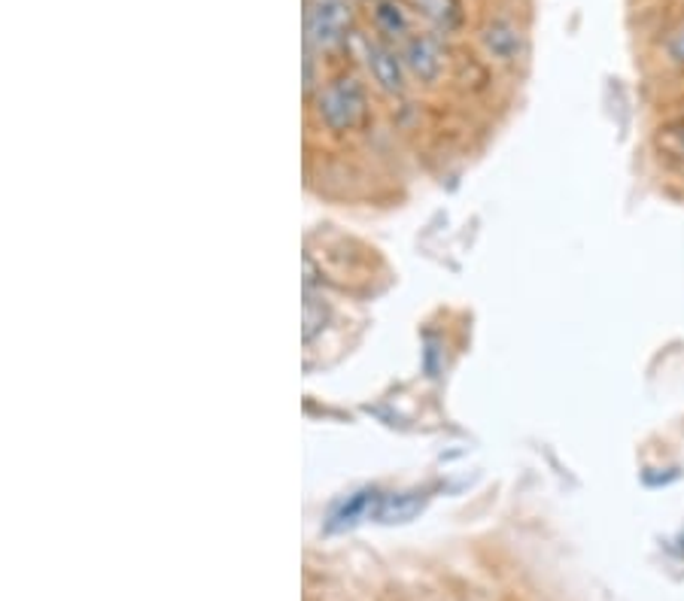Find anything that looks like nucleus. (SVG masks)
Returning <instances> with one entry per match:
<instances>
[{
    "instance_id": "obj_1",
    "label": "nucleus",
    "mask_w": 684,
    "mask_h": 601,
    "mask_svg": "<svg viewBox=\"0 0 684 601\" xmlns=\"http://www.w3.org/2000/svg\"><path fill=\"white\" fill-rule=\"evenodd\" d=\"M319 122L326 125L329 131H354L356 125H363V118L368 113V101H366V89L356 83L354 76H341L323 89L319 95Z\"/></svg>"
},
{
    "instance_id": "obj_2",
    "label": "nucleus",
    "mask_w": 684,
    "mask_h": 601,
    "mask_svg": "<svg viewBox=\"0 0 684 601\" xmlns=\"http://www.w3.org/2000/svg\"><path fill=\"white\" fill-rule=\"evenodd\" d=\"M307 40L319 49H335L347 40L350 7L344 0H310L305 15Z\"/></svg>"
},
{
    "instance_id": "obj_3",
    "label": "nucleus",
    "mask_w": 684,
    "mask_h": 601,
    "mask_svg": "<svg viewBox=\"0 0 684 601\" xmlns=\"http://www.w3.org/2000/svg\"><path fill=\"white\" fill-rule=\"evenodd\" d=\"M405 64L420 83H436L445 71V52L432 37H414L405 46Z\"/></svg>"
},
{
    "instance_id": "obj_4",
    "label": "nucleus",
    "mask_w": 684,
    "mask_h": 601,
    "mask_svg": "<svg viewBox=\"0 0 684 601\" xmlns=\"http://www.w3.org/2000/svg\"><path fill=\"white\" fill-rule=\"evenodd\" d=\"M366 61L368 71H371V76L378 80V85L384 92H390V95L405 92V68H401V61L396 59V52H392L390 46H384V43H368Z\"/></svg>"
},
{
    "instance_id": "obj_5",
    "label": "nucleus",
    "mask_w": 684,
    "mask_h": 601,
    "mask_svg": "<svg viewBox=\"0 0 684 601\" xmlns=\"http://www.w3.org/2000/svg\"><path fill=\"white\" fill-rule=\"evenodd\" d=\"M484 43L499 61H514V55H518L520 49V31L514 24L493 22L487 28Z\"/></svg>"
},
{
    "instance_id": "obj_6",
    "label": "nucleus",
    "mask_w": 684,
    "mask_h": 601,
    "mask_svg": "<svg viewBox=\"0 0 684 601\" xmlns=\"http://www.w3.org/2000/svg\"><path fill=\"white\" fill-rule=\"evenodd\" d=\"M420 3H423V10L429 12V19H436L441 28H453V24L460 22L457 0H420Z\"/></svg>"
},
{
    "instance_id": "obj_7",
    "label": "nucleus",
    "mask_w": 684,
    "mask_h": 601,
    "mask_svg": "<svg viewBox=\"0 0 684 601\" xmlns=\"http://www.w3.org/2000/svg\"><path fill=\"white\" fill-rule=\"evenodd\" d=\"M323 325H326V307H323V301H317L314 296H307L305 298V341L307 343L314 341L319 331H323Z\"/></svg>"
},
{
    "instance_id": "obj_8",
    "label": "nucleus",
    "mask_w": 684,
    "mask_h": 601,
    "mask_svg": "<svg viewBox=\"0 0 684 601\" xmlns=\"http://www.w3.org/2000/svg\"><path fill=\"white\" fill-rule=\"evenodd\" d=\"M378 24L387 31V34H405L408 31V19H405V12L396 7V3H380L378 7Z\"/></svg>"
},
{
    "instance_id": "obj_9",
    "label": "nucleus",
    "mask_w": 684,
    "mask_h": 601,
    "mask_svg": "<svg viewBox=\"0 0 684 601\" xmlns=\"http://www.w3.org/2000/svg\"><path fill=\"white\" fill-rule=\"evenodd\" d=\"M670 59H673L675 64H684V28L670 40Z\"/></svg>"
}]
</instances>
